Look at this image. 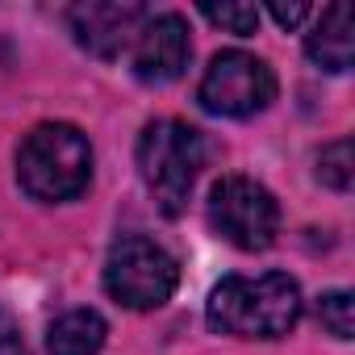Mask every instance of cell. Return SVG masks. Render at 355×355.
Wrapping results in <instances>:
<instances>
[{"label": "cell", "instance_id": "1", "mask_svg": "<svg viewBox=\"0 0 355 355\" xmlns=\"http://www.w3.org/2000/svg\"><path fill=\"white\" fill-rule=\"evenodd\" d=\"M205 322L230 338H284L301 322V284L288 272L226 276L205 301Z\"/></svg>", "mask_w": 355, "mask_h": 355}, {"label": "cell", "instance_id": "2", "mask_svg": "<svg viewBox=\"0 0 355 355\" xmlns=\"http://www.w3.org/2000/svg\"><path fill=\"white\" fill-rule=\"evenodd\" d=\"M92 180V142L71 121H42L17 146V184L34 201H76Z\"/></svg>", "mask_w": 355, "mask_h": 355}, {"label": "cell", "instance_id": "3", "mask_svg": "<svg viewBox=\"0 0 355 355\" xmlns=\"http://www.w3.org/2000/svg\"><path fill=\"white\" fill-rule=\"evenodd\" d=\"M201 167H205V138L197 125L180 117L146 121V130L138 134V175L163 218H180L189 209Z\"/></svg>", "mask_w": 355, "mask_h": 355}, {"label": "cell", "instance_id": "4", "mask_svg": "<svg viewBox=\"0 0 355 355\" xmlns=\"http://www.w3.org/2000/svg\"><path fill=\"white\" fill-rule=\"evenodd\" d=\"M180 284V263L146 234H125L109 247L105 293L125 309H159Z\"/></svg>", "mask_w": 355, "mask_h": 355}, {"label": "cell", "instance_id": "5", "mask_svg": "<svg viewBox=\"0 0 355 355\" xmlns=\"http://www.w3.org/2000/svg\"><path fill=\"white\" fill-rule=\"evenodd\" d=\"M209 230L239 251H268L280 234L276 197L251 175H222L205 201Z\"/></svg>", "mask_w": 355, "mask_h": 355}, {"label": "cell", "instance_id": "6", "mask_svg": "<svg viewBox=\"0 0 355 355\" xmlns=\"http://www.w3.org/2000/svg\"><path fill=\"white\" fill-rule=\"evenodd\" d=\"M276 71L247 51H218L201 76L197 101L214 117H255L276 101Z\"/></svg>", "mask_w": 355, "mask_h": 355}, {"label": "cell", "instance_id": "7", "mask_svg": "<svg viewBox=\"0 0 355 355\" xmlns=\"http://www.w3.org/2000/svg\"><path fill=\"white\" fill-rule=\"evenodd\" d=\"M146 5H117V0H80V5L67 9V21H71V34L76 42L96 55V59H117L142 30L146 21Z\"/></svg>", "mask_w": 355, "mask_h": 355}, {"label": "cell", "instance_id": "8", "mask_svg": "<svg viewBox=\"0 0 355 355\" xmlns=\"http://www.w3.org/2000/svg\"><path fill=\"white\" fill-rule=\"evenodd\" d=\"M193 59V38H189V21L180 13H159L146 17L138 38H134V76L142 84H171L180 80L184 67Z\"/></svg>", "mask_w": 355, "mask_h": 355}, {"label": "cell", "instance_id": "9", "mask_svg": "<svg viewBox=\"0 0 355 355\" xmlns=\"http://www.w3.org/2000/svg\"><path fill=\"white\" fill-rule=\"evenodd\" d=\"M305 55H309L322 71H347V67H351L355 34H351V9H347V5L322 9V17H318L313 30L305 34Z\"/></svg>", "mask_w": 355, "mask_h": 355}, {"label": "cell", "instance_id": "10", "mask_svg": "<svg viewBox=\"0 0 355 355\" xmlns=\"http://www.w3.org/2000/svg\"><path fill=\"white\" fill-rule=\"evenodd\" d=\"M109 338V322L96 309H71L51 322L46 330V351L51 355H96Z\"/></svg>", "mask_w": 355, "mask_h": 355}, {"label": "cell", "instance_id": "11", "mask_svg": "<svg viewBox=\"0 0 355 355\" xmlns=\"http://www.w3.org/2000/svg\"><path fill=\"white\" fill-rule=\"evenodd\" d=\"M318 180L334 193H347L351 180H355V150H351V138H338L330 146H322L318 155Z\"/></svg>", "mask_w": 355, "mask_h": 355}, {"label": "cell", "instance_id": "12", "mask_svg": "<svg viewBox=\"0 0 355 355\" xmlns=\"http://www.w3.org/2000/svg\"><path fill=\"white\" fill-rule=\"evenodd\" d=\"M318 318H322V326L334 334V338H351L355 334V301H351V293L347 288H330V293H322L318 297Z\"/></svg>", "mask_w": 355, "mask_h": 355}, {"label": "cell", "instance_id": "13", "mask_svg": "<svg viewBox=\"0 0 355 355\" xmlns=\"http://www.w3.org/2000/svg\"><path fill=\"white\" fill-rule=\"evenodd\" d=\"M201 17L222 26L226 34H239V38L259 30V9L255 5H201Z\"/></svg>", "mask_w": 355, "mask_h": 355}, {"label": "cell", "instance_id": "14", "mask_svg": "<svg viewBox=\"0 0 355 355\" xmlns=\"http://www.w3.org/2000/svg\"><path fill=\"white\" fill-rule=\"evenodd\" d=\"M0 355H30L26 338H21V326L9 309H0Z\"/></svg>", "mask_w": 355, "mask_h": 355}, {"label": "cell", "instance_id": "15", "mask_svg": "<svg viewBox=\"0 0 355 355\" xmlns=\"http://www.w3.org/2000/svg\"><path fill=\"white\" fill-rule=\"evenodd\" d=\"M268 13H272V21H276V26L293 30V26H301L313 9H309V5H268Z\"/></svg>", "mask_w": 355, "mask_h": 355}]
</instances>
